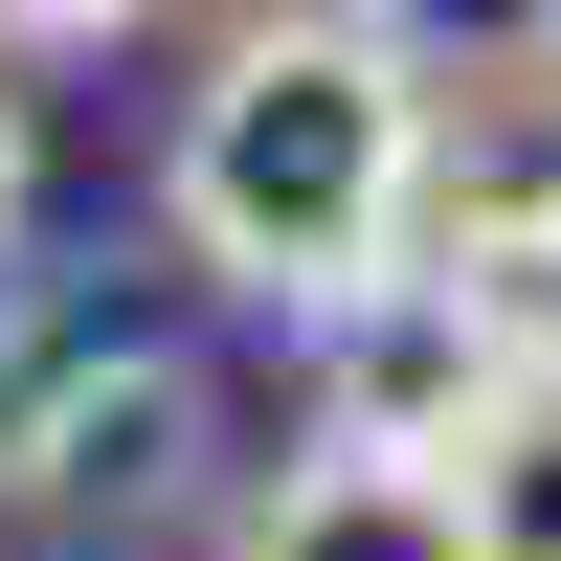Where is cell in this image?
<instances>
[{
  "label": "cell",
  "mask_w": 561,
  "mask_h": 561,
  "mask_svg": "<svg viewBox=\"0 0 561 561\" xmlns=\"http://www.w3.org/2000/svg\"><path fill=\"white\" fill-rule=\"evenodd\" d=\"M158 225L203 293L293 314V337L427 270V45L382 0H248L158 135Z\"/></svg>",
  "instance_id": "cell-1"
},
{
  "label": "cell",
  "mask_w": 561,
  "mask_h": 561,
  "mask_svg": "<svg viewBox=\"0 0 561 561\" xmlns=\"http://www.w3.org/2000/svg\"><path fill=\"white\" fill-rule=\"evenodd\" d=\"M0 517L23 539H180L203 517V359L113 337V314H45L0 359Z\"/></svg>",
  "instance_id": "cell-2"
},
{
  "label": "cell",
  "mask_w": 561,
  "mask_h": 561,
  "mask_svg": "<svg viewBox=\"0 0 561 561\" xmlns=\"http://www.w3.org/2000/svg\"><path fill=\"white\" fill-rule=\"evenodd\" d=\"M494 404H517V359H494L472 270H382L359 314H314V449H359V472H472Z\"/></svg>",
  "instance_id": "cell-3"
},
{
  "label": "cell",
  "mask_w": 561,
  "mask_h": 561,
  "mask_svg": "<svg viewBox=\"0 0 561 561\" xmlns=\"http://www.w3.org/2000/svg\"><path fill=\"white\" fill-rule=\"evenodd\" d=\"M561 225V23L494 45V68H427V248H539Z\"/></svg>",
  "instance_id": "cell-4"
},
{
  "label": "cell",
  "mask_w": 561,
  "mask_h": 561,
  "mask_svg": "<svg viewBox=\"0 0 561 561\" xmlns=\"http://www.w3.org/2000/svg\"><path fill=\"white\" fill-rule=\"evenodd\" d=\"M225 561H472L449 472H359V449H293V472L225 494Z\"/></svg>",
  "instance_id": "cell-5"
},
{
  "label": "cell",
  "mask_w": 561,
  "mask_h": 561,
  "mask_svg": "<svg viewBox=\"0 0 561 561\" xmlns=\"http://www.w3.org/2000/svg\"><path fill=\"white\" fill-rule=\"evenodd\" d=\"M449 517H472V561H561V404H494V449L449 472Z\"/></svg>",
  "instance_id": "cell-6"
},
{
  "label": "cell",
  "mask_w": 561,
  "mask_h": 561,
  "mask_svg": "<svg viewBox=\"0 0 561 561\" xmlns=\"http://www.w3.org/2000/svg\"><path fill=\"white\" fill-rule=\"evenodd\" d=\"M472 314H494V359H517V404H561V225L539 248H472Z\"/></svg>",
  "instance_id": "cell-7"
},
{
  "label": "cell",
  "mask_w": 561,
  "mask_h": 561,
  "mask_svg": "<svg viewBox=\"0 0 561 561\" xmlns=\"http://www.w3.org/2000/svg\"><path fill=\"white\" fill-rule=\"evenodd\" d=\"M158 0H0V45H135Z\"/></svg>",
  "instance_id": "cell-8"
},
{
  "label": "cell",
  "mask_w": 561,
  "mask_h": 561,
  "mask_svg": "<svg viewBox=\"0 0 561 561\" xmlns=\"http://www.w3.org/2000/svg\"><path fill=\"white\" fill-rule=\"evenodd\" d=\"M23 225H45V113L0 90V248H23Z\"/></svg>",
  "instance_id": "cell-9"
},
{
  "label": "cell",
  "mask_w": 561,
  "mask_h": 561,
  "mask_svg": "<svg viewBox=\"0 0 561 561\" xmlns=\"http://www.w3.org/2000/svg\"><path fill=\"white\" fill-rule=\"evenodd\" d=\"M539 23H561V0H539Z\"/></svg>",
  "instance_id": "cell-10"
}]
</instances>
